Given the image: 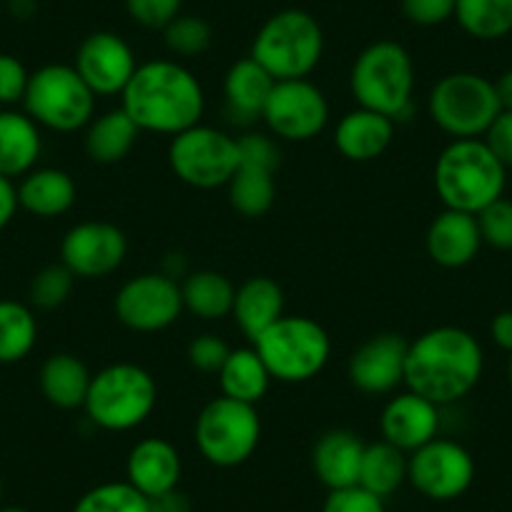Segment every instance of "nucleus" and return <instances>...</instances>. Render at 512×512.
I'll return each instance as SVG.
<instances>
[{"mask_svg": "<svg viewBox=\"0 0 512 512\" xmlns=\"http://www.w3.org/2000/svg\"><path fill=\"white\" fill-rule=\"evenodd\" d=\"M485 369L475 334L460 327H435L407 347L405 384L437 407L465 400Z\"/></svg>", "mask_w": 512, "mask_h": 512, "instance_id": "f257e3e1", "label": "nucleus"}, {"mask_svg": "<svg viewBox=\"0 0 512 512\" xmlns=\"http://www.w3.org/2000/svg\"><path fill=\"white\" fill-rule=\"evenodd\" d=\"M121 108L151 134L179 136L201 123L206 108L199 78L176 61L141 63L121 93Z\"/></svg>", "mask_w": 512, "mask_h": 512, "instance_id": "f03ea898", "label": "nucleus"}, {"mask_svg": "<svg viewBox=\"0 0 512 512\" xmlns=\"http://www.w3.org/2000/svg\"><path fill=\"white\" fill-rule=\"evenodd\" d=\"M507 169L482 139H455L435 164V191L445 209L477 216L502 199Z\"/></svg>", "mask_w": 512, "mask_h": 512, "instance_id": "7ed1b4c3", "label": "nucleus"}, {"mask_svg": "<svg viewBox=\"0 0 512 512\" xmlns=\"http://www.w3.org/2000/svg\"><path fill=\"white\" fill-rule=\"evenodd\" d=\"M354 101L369 111L384 113L392 121H405L412 111L415 63L397 41H377L364 48L349 73Z\"/></svg>", "mask_w": 512, "mask_h": 512, "instance_id": "20e7f679", "label": "nucleus"}, {"mask_svg": "<svg viewBox=\"0 0 512 512\" xmlns=\"http://www.w3.org/2000/svg\"><path fill=\"white\" fill-rule=\"evenodd\" d=\"M156 402L159 387L151 372L139 364L118 362L93 374L83 410L101 430L128 432L149 420Z\"/></svg>", "mask_w": 512, "mask_h": 512, "instance_id": "39448f33", "label": "nucleus"}, {"mask_svg": "<svg viewBox=\"0 0 512 512\" xmlns=\"http://www.w3.org/2000/svg\"><path fill=\"white\" fill-rule=\"evenodd\" d=\"M324 56V33L317 18L299 8L274 13L251 43L254 58L274 81L309 78Z\"/></svg>", "mask_w": 512, "mask_h": 512, "instance_id": "423d86ee", "label": "nucleus"}, {"mask_svg": "<svg viewBox=\"0 0 512 512\" xmlns=\"http://www.w3.org/2000/svg\"><path fill=\"white\" fill-rule=\"evenodd\" d=\"M254 349L267 364L272 379L287 384L309 382L329 362L332 342L322 324L309 317L284 314L254 339Z\"/></svg>", "mask_w": 512, "mask_h": 512, "instance_id": "0eeeda50", "label": "nucleus"}, {"mask_svg": "<svg viewBox=\"0 0 512 512\" xmlns=\"http://www.w3.org/2000/svg\"><path fill=\"white\" fill-rule=\"evenodd\" d=\"M427 111L435 126L455 139H482L502 111L495 83L480 73H447L432 86Z\"/></svg>", "mask_w": 512, "mask_h": 512, "instance_id": "6e6552de", "label": "nucleus"}, {"mask_svg": "<svg viewBox=\"0 0 512 512\" xmlns=\"http://www.w3.org/2000/svg\"><path fill=\"white\" fill-rule=\"evenodd\" d=\"M26 113L43 128L58 134H73L91 123L96 111V93L86 86L78 71L66 63H48L31 73Z\"/></svg>", "mask_w": 512, "mask_h": 512, "instance_id": "1a4fd4ad", "label": "nucleus"}, {"mask_svg": "<svg viewBox=\"0 0 512 512\" xmlns=\"http://www.w3.org/2000/svg\"><path fill=\"white\" fill-rule=\"evenodd\" d=\"M262 440V420L254 405L216 397L199 412L194 442L201 457L214 467H239L249 460Z\"/></svg>", "mask_w": 512, "mask_h": 512, "instance_id": "9d476101", "label": "nucleus"}, {"mask_svg": "<svg viewBox=\"0 0 512 512\" xmlns=\"http://www.w3.org/2000/svg\"><path fill=\"white\" fill-rule=\"evenodd\" d=\"M169 164L184 184L194 189H219L231 181L239 169L236 139L214 126L186 128L171 139Z\"/></svg>", "mask_w": 512, "mask_h": 512, "instance_id": "9b49d317", "label": "nucleus"}, {"mask_svg": "<svg viewBox=\"0 0 512 512\" xmlns=\"http://www.w3.org/2000/svg\"><path fill=\"white\" fill-rule=\"evenodd\" d=\"M407 482L427 500H457L475 482V460L460 442L435 437L420 450L410 452Z\"/></svg>", "mask_w": 512, "mask_h": 512, "instance_id": "f8f14e48", "label": "nucleus"}, {"mask_svg": "<svg viewBox=\"0 0 512 512\" xmlns=\"http://www.w3.org/2000/svg\"><path fill=\"white\" fill-rule=\"evenodd\" d=\"M264 123L282 141H309L324 131L329 121V103L322 88L309 78L277 81L262 113Z\"/></svg>", "mask_w": 512, "mask_h": 512, "instance_id": "ddd939ff", "label": "nucleus"}, {"mask_svg": "<svg viewBox=\"0 0 512 512\" xmlns=\"http://www.w3.org/2000/svg\"><path fill=\"white\" fill-rule=\"evenodd\" d=\"M113 309L123 327L134 332H161L184 312L181 284L164 272L139 274L118 289Z\"/></svg>", "mask_w": 512, "mask_h": 512, "instance_id": "4468645a", "label": "nucleus"}, {"mask_svg": "<svg viewBox=\"0 0 512 512\" xmlns=\"http://www.w3.org/2000/svg\"><path fill=\"white\" fill-rule=\"evenodd\" d=\"M128 251L126 234L108 221H83L66 231L61 264L76 279H101L116 272Z\"/></svg>", "mask_w": 512, "mask_h": 512, "instance_id": "2eb2a0df", "label": "nucleus"}, {"mask_svg": "<svg viewBox=\"0 0 512 512\" xmlns=\"http://www.w3.org/2000/svg\"><path fill=\"white\" fill-rule=\"evenodd\" d=\"M73 68L96 96H116L128 86L139 63L134 48L121 36L111 31H96L83 38L78 46Z\"/></svg>", "mask_w": 512, "mask_h": 512, "instance_id": "dca6fc26", "label": "nucleus"}, {"mask_svg": "<svg viewBox=\"0 0 512 512\" xmlns=\"http://www.w3.org/2000/svg\"><path fill=\"white\" fill-rule=\"evenodd\" d=\"M405 337L395 332H382L359 344L349 357V382L364 395H387L405 384L407 362Z\"/></svg>", "mask_w": 512, "mask_h": 512, "instance_id": "f3484780", "label": "nucleus"}, {"mask_svg": "<svg viewBox=\"0 0 512 512\" xmlns=\"http://www.w3.org/2000/svg\"><path fill=\"white\" fill-rule=\"evenodd\" d=\"M379 430L384 442L400 447L402 452H415L432 442L440 432V407L425 400L417 392L407 390L392 397L379 417Z\"/></svg>", "mask_w": 512, "mask_h": 512, "instance_id": "a211bd4d", "label": "nucleus"}, {"mask_svg": "<svg viewBox=\"0 0 512 512\" xmlns=\"http://www.w3.org/2000/svg\"><path fill=\"white\" fill-rule=\"evenodd\" d=\"M181 470H184L181 455L169 440L146 437L128 452L126 482L151 500V497L179 487Z\"/></svg>", "mask_w": 512, "mask_h": 512, "instance_id": "6ab92c4d", "label": "nucleus"}, {"mask_svg": "<svg viewBox=\"0 0 512 512\" xmlns=\"http://www.w3.org/2000/svg\"><path fill=\"white\" fill-rule=\"evenodd\" d=\"M482 246L477 216L445 209L427 229V254L445 269L467 267Z\"/></svg>", "mask_w": 512, "mask_h": 512, "instance_id": "aec40b11", "label": "nucleus"}, {"mask_svg": "<svg viewBox=\"0 0 512 512\" xmlns=\"http://www.w3.org/2000/svg\"><path fill=\"white\" fill-rule=\"evenodd\" d=\"M395 139V121L384 113L369 111V108H354L344 113L342 121L334 131V146L339 154L349 161H374L390 149Z\"/></svg>", "mask_w": 512, "mask_h": 512, "instance_id": "412c9836", "label": "nucleus"}, {"mask_svg": "<svg viewBox=\"0 0 512 512\" xmlns=\"http://www.w3.org/2000/svg\"><path fill=\"white\" fill-rule=\"evenodd\" d=\"M362 437L352 430H329L317 440L312 450V467L317 480L327 490L359 485V470L364 457Z\"/></svg>", "mask_w": 512, "mask_h": 512, "instance_id": "4be33fe9", "label": "nucleus"}, {"mask_svg": "<svg viewBox=\"0 0 512 512\" xmlns=\"http://www.w3.org/2000/svg\"><path fill=\"white\" fill-rule=\"evenodd\" d=\"M274 83L277 81L251 56L236 61L224 78V101L229 121L239 123V126H251L254 121H259Z\"/></svg>", "mask_w": 512, "mask_h": 512, "instance_id": "5701e85b", "label": "nucleus"}, {"mask_svg": "<svg viewBox=\"0 0 512 512\" xmlns=\"http://www.w3.org/2000/svg\"><path fill=\"white\" fill-rule=\"evenodd\" d=\"M43 151L41 126L26 111H0V176L18 179L36 169Z\"/></svg>", "mask_w": 512, "mask_h": 512, "instance_id": "b1692460", "label": "nucleus"}, {"mask_svg": "<svg viewBox=\"0 0 512 512\" xmlns=\"http://www.w3.org/2000/svg\"><path fill=\"white\" fill-rule=\"evenodd\" d=\"M18 206L38 219H56L76 204V181L63 169H33L16 186Z\"/></svg>", "mask_w": 512, "mask_h": 512, "instance_id": "393cba45", "label": "nucleus"}, {"mask_svg": "<svg viewBox=\"0 0 512 512\" xmlns=\"http://www.w3.org/2000/svg\"><path fill=\"white\" fill-rule=\"evenodd\" d=\"M231 317L236 319L246 339L254 342L277 319L284 317V292L274 279L251 277L236 289Z\"/></svg>", "mask_w": 512, "mask_h": 512, "instance_id": "a878e982", "label": "nucleus"}, {"mask_svg": "<svg viewBox=\"0 0 512 512\" xmlns=\"http://www.w3.org/2000/svg\"><path fill=\"white\" fill-rule=\"evenodd\" d=\"M91 377L83 359L76 354L58 352L43 362L41 374H38V384H41V395L46 402H51L58 410H76L83 407L91 387Z\"/></svg>", "mask_w": 512, "mask_h": 512, "instance_id": "bb28decb", "label": "nucleus"}, {"mask_svg": "<svg viewBox=\"0 0 512 512\" xmlns=\"http://www.w3.org/2000/svg\"><path fill=\"white\" fill-rule=\"evenodd\" d=\"M139 134V126L128 118V113L123 108H116V111H106L98 118H91L83 146H86L88 159L111 166L131 154Z\"/></svg>", "mask_w": 512, "mask_h": 512, "instance_id": "cd10ccee", "label": "nucleus"}, {"mask_svg": "<svg viewBox=\"0 0 512 512\" xmlns=\"http://www.w3.org/2000/svg\"><path fill=\"white\" fill-rule=\"evenodd\" d=\"M269 382H272V374L254 347L231 349L224 367L219 369L221 395L244 402V405H256L259 400H264V395L269 392Z\"/></svg>", "mask_w": 512, "mask_h": 512, "instance_id": "c85d7f7f", "label": "nucleus"}, {"mask_svg": "<svg viewBox=\"0 0 512 512\" xmlns=\"http://www.w3.org/2000/svg\"><path fill=\"white\" fill-rule=\"evenodd\" d=\"M407 465L410 455L390 442H374L364 447L362 470H359V487L377 497H390L407 482Z\"/></svg>", "mask_w": 512, "mask_h": 512, "instance_id": "c756f323", "label": "nucleus"}, {"mask_svg": "<svg viewBox=\"0 0 512 512\" xmlns=\"http://www.w3.org/2000/svg\"><path fill=\"white\" fill-rule=\"evenodd\" d=\"M234 284L219 272H191L184 277L181 284V297H184V309H189L194 317L214 322L231 314L234 307Z\"/></svg>", "mask_w": 512, "mask_h": 512, "instance_id": "7c9ffc66", "label": "nucleus"}, {"mask_svg": "<svg viewBox=\"0 0 512 512\" xmlns=\"http://www.w3.org/2000/svg\"><path fill=\"white\" fill-rule=\"evenodd\" d=\"M38 339L36 314L16 299H0V364L23 362Z\"/></svg>", "mask_w": 512, "mask_h": 512, "instance_id": "2f4dec72", "label": "nucleus"}, {"mask_svg": "<svg viewBox=\"0 0 512 512\" xmlns=\"http://www.w3.org/2000/svg\"><path fill=\"white\" fill-rule=\"evenodd\" d=\"M455 21L477 41H500L512 33V0H457Z\"/></svg>", "mask_w": 512, "mask_h": 512, "instance_id": "473e14b6", "label": "nucleus"}, {"mask_svg": "<svg viewBox=\"0 0 512 512\" xmlns=\"http://www.w3.org/2000/svg\"><path fill=\"white\" fill-rule=\"evenodd\" d=\"M229 201L241 216L259 219L267 214L277 199V184H274V171L254 169V166H239L231 176Z\"/></svg>", "mask_w": 512, "mask_h": 512, "instance_id": "72a5a7b5", "label": "nucleus"}, {"mask_svg": "<svg viewBox=\"0 0 512 512\" xmlns=\"http://www.w3.org/2000/svg\"><path fill=\"white\" fill-rule=\"evenodd\" d=\"M73 512H151V507L149 497L123 480L91 487L86 495L78 497Z\"/></svg>", "mask_w": 512, "mask_h": 512, "instance_id": "f704fd0d", "label": "nucleus"}, {"mask_svg": "<svg viewBox=\"0 0 512 512\" xmlns=\"http://www.w3.org/2000/svg\"><path fill=\"white\" fill-rule=\"evenodd\" d=\"M211 26L201 16H176L169 26L164 28V43L174 56L196 58L209 51L211 46Z\"/></svg>", "mask_w": 512, "mask_h": 512, "instance_id": "c9c22d12", "label": "nucleus"}, {"mask_svg": "<svg viewBox=\"0 0 512 512\" xmlns=\"http://www.w3.org/2000/svg\"><path fill=\"white\" fill-rule=\"evenodd\" d=\"M76 277L63 264L43 267L31 282V304L38 309H58L68 302Z\"/></svg>", "mask_w": 512, "mask_h": 512, "instance_id": "e433bc0d", "label": "nucleus"}, {"mask_svg": "<svg viewBox=\"0 0 512 512\" xmlns=\"http://www.w3.org/2000/svg\"><path fill=\"white\" fill-rule=\"evenodd\" d=\"M482 244H490L492 249L512 251V201L497 199L477 214Z\"/></svg>", "mask_w": 512, "mask_h": 512, "instance_id": "4c0bfd02", "label": "nucleus"}, {"mask_svg": "<svg viewBox=\"0 0 512 512\" xmlns=\"http://www.w3.org/2000/svg\"><path fill=\"white\" fill-rule=\"evenodd\" d=\"M131 21L149 31H164L176 16H181L184 0H123Z\"/></svg>", "mask_w": 512, "mask_h": 512, "instance_id": "58836bf2", "label": "nucleus"}, {"mask_svg": "<svg viewBox=\"0 0 512 512\" xmlns=\"http://www.w3.org/2000/svg\"><path fill=\"white\" fill-rule=\"evenodd\" d=\"M236 149H239V166H254V169H279V146L272 136L267 134H249L236 139Z\"/></svg>", "mask_w": 512, "mask_h": 512, "instance_id": "ea45409f", "label": "nucleus"}, {"mask_svg": "<svg viewBox=\"0 0 512 512\" xmlns=\"http://www.w3.org/2000/svg\"><path fill=\"white\" fill-rule=\"evenodd\" d=\"M28 81H31V73L23 66L21 58L0 53V106L11 108L16 103H23Z\"/></svg>", "mask_w": 512, "mask_h": 512, "instance_id": "a19ab883", "label": "nucleus"}, {"mask_svg": "<svg viewBox=\"0 0 512 512\" xmlns=\"http://www.w3.org/2000/svg\"><path fill=\"white\" fill-rule=\"evenodd\" d=\"M322 512H387L382 497L372 495L364 487L352 485L342 490H329Z\"/></svg>", "mask_w": 512, "mask_h": 512, "instance_id": "79ce46f5", "label": "nucleus"}, {"mask_svg": "<svg viewBox=\"0 0 512 512\" xmlns=\"http://www.w3.org/2000/svg\"><path fill=\"white\" fill-rule=\"evenodd\" d=\"M229 352V344L221 337H216V334H201V337L191 339L189 352L186 354H189L191 367H196L199 372L219 374V369L224 367Z\"/></svg>", "mask_w": 512, "mask_h": 512, "instance_id": "37998d69", "label": "nucleus"}, {"mask_svg": "<svg viewBox=\"0 0 512 512\" xmlns=\"http://www.w3.org/2000/svg\"><path fill=\"white\" fill-rule=\"evenodd\" d=\"M457 0H402V13L415 26H442L455 18Z\"/></svg>", "mask_w": 512, "mask_h": 512, "instance_id": "c03bdc74", "label": "nucleus"}, {"mask_svg": "<svg viewBox=\"0 0 512 512\" xmlns=\"http://www.w3.org/2000/svg\"><path fill=\"white\" fill-rule=\"evenodd\" d=\"M482 141L500 159L505 169H512V111L497 113L495 121L490 123V128L482 136Z\"/></svg>", "mask_w": 512, "mask_h": 512, "instance_id": "a18cd8bd", "label": "nucleus"}, {"mask_svg": "<svg viewBox=\"0 0 512 512\" xmlns=\"http://www.w3.org/2000/svg\"><path fill=\"white\" fill-rule=\"evenodd\" d=\"M151 512H191L194 505H191V497L186 492H181L179 487L164 492V495H156L149 500Z\"/></svg>", "mask_w": 512, "mask_h": 512, "instance_id": "49530a36", "label": "nucleus"}, {"mask_svg": "<svg viewBox=\"0 0 512 512\" xmlns=\"http://www.w3.org/2000/svg\"><path fill=\"white\" fill-rule=\"evenodd\" d=\"M18 209H21V206H18L16 184H13L11 179H6V176H0V231L11 224Z\"/></svg>", "mask_w": 512, "mask_h": 512, "instance_id": "de8ad7c7", "label": "nucleus"}, {"mask_svg": "<svg viewBox=\"0 0 512 512\" xmlns=\"http://www.w3.org/2000/svg\"><path fill=\"white\" fill-rule=\"evenodd\" d=\"M490 337L492 342L507 354H512V309L497 312L490 322Z\"/></svg>", "mask_w": 512, "mask_h": 512, "instance_id": "09e8293b", "label": "nucleus"}, {"mask_svg": "<svg viewBox=\"0 0 512 512\" xmlns=\"http://www.w3.org/2000/svg\"><path fill=\"white\" fill-rule=\"evenodd\" d=\"M497 98H500L502 111H512V68H507L500 78L495 81Z\"/></svg>", "mask_w": 512, "mask_h": 512, "instance_id": "8fccbe9b", "label": "nucleus"}, {"mask_svg": "<svg viewBox=\"0 0 512 512\" xmlns=\"http://www.w3.org/2000/svg\"><path fill=\"white\" fill-rule=\"evenodd\" d=\"M8 11L18 18V21H28L36 16L38 0H8Z\"/></svg>", "mask_w": 512, "mask_h": 512, "instance_id": "3c124183", "label": "nucleus"}, {"mask_svg": "<svg viewBox=\"0 0 512 512\" xmlns=\"http://www.w3.org/2000/svg\"><path fill=\"white\" fill-rule=\"evenodd\" d=\"M0 512H31V510H26V507L11 505V507H0Z\"/></svg>", "mask_w": 512, "mask_h": 512, "instance_id": "603ef678", "label": "nucleus"}, {"mask_svg": "<svg viewBox=\"0 0 512 512\" xmlns=\"http://www.w3.org/2000/svg\"><path fill=\"white\" fill-rule=\"evenodd\" d=\"M507 382H510L512 387V354H510V362H507Z\"/></svg>", "mask_w": 512, "mask_h": 512, "instance_id": "864d4df0", "label": "nucleus"}, {"mask_svg": "<svg viewBox=\"0 0 512 512\" xmlns=\"http://www.w3.org/2000/svg\"><path fill=\"white\" fill-rule=\"evenodd\" d=\"M0 500H3V480H0Z\"/></svg>", "mask_w": 512, "mask_h": 512, "instance_id": "5fc2aeb1", "label": "nucleus"}]
</instances>
